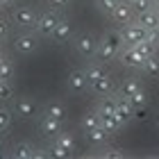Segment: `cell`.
Masks as SVG:
<instances>
[{"instance_id":"cell-33","label":"cell","mask_w":159,"mask_h":159,"mask_svg":"<svg viewBox=\"0 0 159 159\" xmlns=\"http://www.w3.org/2000/svg\"><path fill=\"white\" fill-rule=\"evenodd\" d=\"M7 37H9V25L5 18H0V41H5Z\"/></svg>"},{"instance_id":"cell-22","label":"cell","mask_w":159,"mask_h":159,"mask_svg":"<svg viewBox=\"0 0 159 159\" xmlns=\"http://www.w3.org/2000/svg\"><path fill=\"white\" fill-rule=\"evenodd\" d=\"M139 89H143V86H141V82L136 77H125V80H123V84H120V96L127 98V96H132V93L139 91Z\"/></svg>"},{"instance_id":"cell-35","label":"cell","mask_w":159,"mask_h":159,"mask_svg":"<svg viewBox=\"0 0 159 159\" xmlns=\"http://www.w3.org/2000/svg\"><path fill=\"white\" fill-rule=\"evenodd\" d=\"M70 0H48V5L52 7V9H61V7H66Z\"/></svg>"},{"instance_id":"cell-11","label":"cell","mask_w":159,"mask_h":159,"mask_svg":"<svg viewBox=\"0 0 159 159\" xmlns=\"http://www.w3.org/2000/svg\"><path fill=\"white\" fill-rule=\"evenodd\" d=\"M116 118L120 120V125H127L134 118V107L127 102L125 96H116Z\"/></svg>"},{"instance_id":"cell-23","label":"cell","mask_w":159,"mask_h":159,"mask_svg":"<svg viewBox=\"0 0 159 159\" xmlns=\"http://www.w3.org/2000/svg\"><path fill=\"white\" fill-rule=\"evenodd\" d=\"M141 70H146V75H148V77H159V57H157V52L148 57Z\"/></svg>"},{"instance_id":"cell-14","label":"cell","mask_w":159,"mask_h":159,"mask_svg":"<svg viewBox=\"0 0 159 159\" xmlns=\"http://www.w3.org/2000/svg\"><path fill=\"white\" fill-rule=\"evenodd\" d=\"M70 37H73V27H70V23L66 18H59V23H57L55 32H52L55 43H66V41H70Z\"/></svg>"},{"instance_id":"cell-21","label":"cell","mask_w":159,"mask_h":159,"mask_svg":"<svg viewBox=\"0 0 159 159\" xmlns=\"http://www.w3.org/2000/svg\"><path fill=\"white\" fill-rule=\"evenodd\" d=\"M46 116L57 118V120L64 123V118H66V107H64L61 102H48V107H46Z\"/></svg>"},{"instance_id":"cell-39","label":"cell","mask_w":159,"mask_h":159,"mask_svg":"<svg viewBox=\"0 0 159 159\" xmlns=\"http://www.w3.org/2000/svg\"><path fill=\"white\" fill-rule=\"evenodd\" d=\"M155 5H157V11H159V0H155Z\"/></svg>"},{"instance_id":"cell-1","label":"cell","mask_w":159,"mask_h":159,"mask_svg":"<svg viewBox=\"0 0 159 159\" xmlns=\"http://www.w3.org/2000/svg\"><path fill=\"white\" fill-rule=\"evenodd\" d=\"M123 46H125V43H123L120 32H107L105 37H102V41H98V52H96L98 61L107 64V61L116 59Z\"/></svg>"},{"instance_id":"cell-20","label":"cell","mask_w":159,"mask_h":159,"mask_svg":"<svg viewBox=\"0 0 159 159\" xmlns=\"http://www.w3.org/2000/svg\"><path fill=\"white\" fill-rule=\"evenodd\" d=\"M84 73H86V77H89V84H91V82H96V80H100L102 75H107V68H105L102 61H96V64H91L89 68H84Z\"/></svg>"},{"instance_id":"cell-6","label":"cell","mask_w":159,"mask_h":159,"mask_svg":"<svg viewBox=\"0 0 159 159\" xmlns=\"http://www.w3.org/2000/svg\"><path fill=\"white\" fill-rule=\"evenodd\" d=\"M75 48H77V52L82 57H96V52H98V39L93 37V34L84 32V34H80V37L75 39Z\"/></svg>"},{"instance_id":"cell-10","label":"cell","mask_w":159,"mask_h":159,"mask_svg":"<svg viewBox=\"0 0 159 159\" xmlns=\"http://www.w3.org/2000/svg\"><path fill=\"white\" fill-rule=\"evenodd\" d=\"M39 41L37 37H32V34H20V37L14 39V50H16L18 55H32L34 50H37Z\"/></svg>"},{"instance_id":"cell-43","label":"cell","mask_w":159,"mask_h":159,"mask_svg":"<svg viewBox=\"0 0 159 159\" xmlns=\"http://www.w3.org/2000/svg\"><path fill=\"white\" fill-rule=\"evenodd\" d=\"M116 2H120V0H116Z\"/></svg>"},{"instance_id":"cell-9","label":"cell","mask_w":159,"mask_h":159,"mask_svg":"<svg viewBox=\"0 0 159 159\" xmlns=\"http://www.w3.org/2000/svg\"><path fill=\"white\" fill-rule=\"evenodd\" d=\"M89 89L96 93V96L105 98V96H114V91H116V84H114V80L109 77V73H107V75H102L100 80H96V82H91Z\"/></svg>"},{"instance_id":"cell-30","label":"cell","mask_w":159,"mask_h":159,"mask_svg":"<svg viewBox=\"0 0 159 159\" xmlns=\"http://www.w3.org/2000/svg\"><path fill=\"white\" fill-rule=\"evenodd\" d=\"M129 5H132L134 14H143V11L150 9V0H134V2H129Z\"/></svg>"},{"instance_id":"cell-26","label":"cell","mask_w":159,"mask_h":159,"mask_svg":"<svg viewBox=\"0 0 159 159\" xmlns=\"http://www.w3.org/2000/svg\"><path fill=\"white\" fill-rule=\"evenodd\" d=\"M134 48L139 50V55H143L146 59H148L150 55H155V52H157V46H155V43L150 41V39H143V41H139V43H136Z\"/></svg>"},{"instance_id":"cell-36","label":"cell","mask_w":159,"mask_h":159,"mask_svg":"<svg viewBox=\"0 0 159 159\" xmlns=\"http://www.w3.org/2000/svg\"><path fill=\"white\" fill-rule=\"evenodd\" d=\"M102 157H107V159H109V157L120 159V157H123V152H118V150H109V152H102Z\"/></svg>"},{"instance_id":"cell-25","label":"cell","mask_w":159,"mask_h":159,"mask_svg":"<svg viewBox=\"0 0 159 159\" xmlns=\"http://www.w3.org/2000/svg\"><path fill=\"white\" fill-rule=\"evenodd\" d=\"M100 125V118H98V111H86L82 116V129L84 132H89V129L98 127Z\"/></svg>"},{"instance_id":"cell-3","label":"cell","mask_w":159,"mask_h":159,"mask_svg":"<svg viewBox=\"0 0 159 159\" xmlns=\"http://www.w3.org/2000/svg\"><path fill=\"white\" fill-rule=\"evenodd\" d=\"M118 59L123 66H127V68H136V70H141L143 68V64H146V57L139 55V50H136L134 46H123L120 48V52H118Z\"/></svg>"},{"instance_id":"cell-2","label":"cell","mask_w":159,"mask_h":159,"mask_svg":"<svg viewBox=\"0 0 159 159\" xmlns=\"http://www.w3.org/2000/svg\"><path fill=\"white\" fill-rule=\"evenodd\" d=\"M120 37H123V43H125V46H136L139 41L148 39V30L143 25H139L136 20H132V23L120 27Z\"/></svg>"},{"instance_id":"cell-40","label":"cell","mask_w":159,"mask_h":159,"mask_svg":"<svg viewBox=\"0 0 159 159\" xmlns=\"http://www.w3.org/2000/svg\"><path fill=\"white\" fill-rule=\"evenodd\" d=\"M157 129H159V116H157Z\"/></svg>"},{"instance_id":"cell-28","label":"cell","mask_w":159,"mask_h":159,"mask_svg":"<svg viewBox=\"0 0 159 159\" xmlns=\"http://www.w3.org/2000/svg\"><path fill=\"white\" fill-rule=\"evenodd\" d=\"M14 96V89L9 84V80H0V102H9Z\"/></svg>"},{"instance_id":"cell-7","label":"cell","mask_w":159,"mask_h":159,"mask_svg":"<svg viewBox=\"0 0 159 159\" xmlns=\"http://www.w3.org/2000/svg\"><path fill=\"white\" fill-rule=\"evenodd\" d=\"M68 91L70 93H84L86 89H89V77H86V73L82 68H73L68 73Z\"/></svg>"},{"instance_id":"cell-38","label":"cell","mask_w":159,"mask_h":159,"mask_svg":"<svg viewBox=\"0 0 159 159\" xmlns=\"http://www.w3.org/2000/svg\"><path fill=\"white\" fill-rule=\"evenodd\" d=\"M2 155H5V152H2V146H0V159H2Z\"/></svg>"},{"instance_id":"cell-27","label":"cell","mask_w":159,"mask_h":159,"mask_svg":"<svg viewBox=\"0 0 159 159\" xmlns=\"http://www.w3.org/2000/svg\"><path fill=\"white\" fill-rule=\"evenodd\" d=\"M11 77H14V64H11V59L2 57V61H0V80H11Z\"/></svg>"},{"instance_id":"cell-24","label":"cell","mask_w":159,"mask_h":159,"mask_svg":"<svg viewBox=\"0 0 159 159\" xmlns=\"http://www.w3.org/2000/svg\"><path fill=\"white\" fill-rule=\"evenodd\" d=\"M127 102L132 107H148V93L143 89H139V91H134L132 96H127Z\"/></svg>"},{"instance_id":"cell-16","label":"cell","mask_w":159,"mask_h":159,"mask_svg":"<svg viewBox=\"0 0 159 159\" xmlns=\"http://www.w3.org/2000/svg\"><path fill=\"white\" fill-rule=\"evenodd\" d=\"M39 127H41V132L46 134V136L55 139V136L61 132V120L50 118V116H46V114H43V118H41V123H39Z\"/></svg>"},{"instance_id":"cell-31","label":"cell","mask_w":159,"mask_h":159,"mask_svg":"<svg viewBox=\"0 0 159 159\" xmlns=\"http://www.w3.org/2000/svg\"><path fill=\"white\" fill-rule=\"evenodd\" d=\"M98 5H100V11H102V14L111 16L114 7H116V0H98Z\"/></svg>"},{"instance_id":"cell-37","label":"cell","mask_w":159,"mask_h":159,"mask_svg":"<svg viewBox=\"0 0 159 159\" xmlns=\"http://www.w3.org/2000/svg\"><path fill=\"white\" fill-rule=\"evenodd\" d=\"M11 2H14V0H0V5H5V7H7V5H11Z\"/></svg>"},{"instance_id":"cell-19","label":"cell","mask_w":159,"mask_h":159,"mask_svg":"<svg viewBox=\"0 0 159 159\" xmlns=\"http://www.w3.org/2000/svg\"><path fill=\"white\" fill-rule=\"evenodd\" d=\"M55 146H59L64 150H68L70 155H73V150H75V139H73V134H68V132H59L55 136Z\"/></svg>"},{"instance_id":"cell-8","label":"cell","mask_w":159,"mask_h":159,"mask_svg":"<svg viewBox=\"0 0 159 159\" xmlns=\"http://www.w3.org/2000/svg\"><path fill=\"white\" fill-rule=\"evenodd\" d=\"M57 23H59V16H57V14H52V11L41 14V16L37 18V30H39L41 37H52Z\"/></svg>"},{"instance_id":"cell-17","label":"cell","mask_w":159,"mask_h":159,"mask_svg":"<svg viewBox=\"0 0 159 159\" xmlns=\"http://www.w3.org/2000/svg\"><path fill=\"white\" fill-rule=\"evenodd\" d=\"M84 134H86V139H89V143H93V146H102V143H107V139L111 136L102 125L93 127V129H89V132H84Z\"/></svg>"},{"instance_id":"cell-34","label":"cell","mask_w":159,"mask_h":159,"mask_svg":"<svg viewBox=\"0 0 159 159\" xmlns=\"http://www.w3.org/2000/svg\"><path fill=\"white\" fill-rule=\"evenodd\" d=\"M134 118H139V120H146V118H148V111H146V107H134Z\"/></svg>"},{"instance_id":"cell-29","label":"cell","mask_w":159,"mask_h":159,"mask_svg":"<svg viewBox=\"0 0 159 159\" xmlns=\"http://www.w3.org/2000/svg\"><path fill=\"white\" fill-rule=\"evenodd\" d=\"M9 125H11V114H9V109L0 107V132H7Z\"/></svg>"},{"instance_id":"cell-42","label":"cell","mask_w":159,"mask_h":159,"mask_svg":"<svg viewBox=\"0 0 159 159\" xmlns=\"http://www.w3.org/2000/svg\"><path fill=\"white\" fill-rule=\"evenodd\" d=\"M0 61H2V55H0Z\"/></svg>"},{"instance_id":"cell-41","label":"cell","mask_w":159,"mask_h":159,"mask_svg":"<svg viewBox=\"0 0 159 159\" xmlns=\"http://www.w3.org/2000/svg\"><path fill=\"white\" fill-rule=\"evenodd\" d=\"M127 2H134V0H127Z\"/></svg>"},{"instance_id":"cell-44","label":"cell","mask_w":159,"mask_h":159,"mask_svg":"<svg viewBox=\"0 0 159 159\" xmlns=\"http://www.w3.org/2000/svg\"><path fill=\"white\" fill-rule=\"evenodd\" d=\"M157 32H159V27H157Z\"/></svg>"},{"instance_id":"cell-4","label":"cell","mask_w":159,"mask_h":159,"mask_svg":"<svg viewBox=\"0 0 159 159\" xmlns=\"http://www.w3.org/2000/svg\"><path fill=\"white\" fill-rule=\"evenodd\" d=\"M14 23L18 27H25V30L37 27V11H34L30 5H18L16 9H14Z\"/></svg>"},{"instance_id":"cell-15","label":"cell","mask_w":159,"mask_h":159,"mask_svg":"<svg viewBox=\"0 0 159 159\" xmlns=\"http://www.w3.org/2000/svg\"><path fill=\"white\" fill-rule=\"evenodd\" d=\"M98 118H100V125H102L109 134H118L120 132V120L116 118V114H107V111H98Z\"/></svg>"},{"instance_id":"cell-32","label":"cell","mask_w":159,"mask_h":159,"mask_svg":"<svg viewBox=\"0 0 159 159\" xmlns=\"http://www.w3.org/2000/svg\"><path fill=\"white\" fill-rule=\"evenodd\" d=\"M50 157H55V159H66V157H70V152H68V150H64V148H59V146H52Z\"/></svg>"},{"instance_id":"cell-5","label":"cell","mask_w":159,"mask_h":159,"mask_svg":"<svg viewBox=\"0 0 159 159\" xmlns=\"http://www.w3.org/2000/svg\"><path fill=\"white\" fill-rule=\"evenodd\" d=\"M134 9H132V5L127 2V0H120V2H116V7H114V11H111V20L116 25H127V23H132L134 20Z\"/></svg>"},{"instance_id":"cell-18","label":"cell","mask_w":159,"mask_h":159,"mask_svg":"<svg viewBox=\"0 0 159 159\" xmlns=\"http://www.w3.org/2000/svg\"><path fill=\"white\" fill-rule=\"evenodd\" d=\"M11 157L14 159H32V157H37V152H34V148L30 146V143H16Z\"/></svg>"},{"instance_id":"cell-13","label":"cell","mask_w":159,"mask_h":159,"mask_svg":"<svg viewBox=\"0 0 159 159\" xmlns=\"http://www.w3.org/2000/svg\"><path fill=\"white\" fill-rule=\"evenodd\" d=\"M14 109H16V114H18L20 118H32L34 114H37V105L32 102V98L23 96V98H18V100H16Z\"/></svg>"},{"instance_id":"cell-12","label":"cell","mask_w":159,"mask_h":159,"mask_svg":"<svg viewBox=\"0 0 159 159\" xmlns=\"http://www.w3.org/2000/svg\"><path fill=\"white\" fill-rule=\"evenodd\" d=\"M134 20H136L139 25H143L148 32H152V30H157V27H159V11L150 7L148 11H143V14H136V16H134Z\"/></svg>"}]
</instances>
